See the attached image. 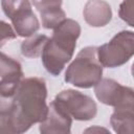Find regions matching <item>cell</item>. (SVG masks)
<instances>
[{
  "label": "cell",
  "instance_id": "1",
  "mask_svg": "<svg viewBox=\"0 0 134 134\" xmlns=\"http://www.w3.org/2000/svg\"><path fill=\"white\" fill-rule=\"evenodd\" d=\"M47 88L45 81L32 76L22 79L10 111L16 124L17 133L26 132L34 124L45 119L48 111L46 105Z\"/></svg>",
  "mask_w": 134,
  "mask_h": 134
},
{
  "label": "cell",
  "instance_id": "3",
  "mask_svg": "<svg viewBox=\"0 0 134 134\" xmlns=\"http://www.w3.org/2000/svg\"><path fill=\"white\" fill-rule=\"evenodd\" d=\"M97 47L83 48L65 72V81L79 88L94 87L103 76V66L97 60Z\"/></svg>",
  "mask_w": 134,
  "mask_h": 134
},
{
  "label": "cell",
  "instance_id": "9",
  "mask_svg": "<svg viewBox=\"0 0 134 134\" xmlns=\"http://www.w3.org/2000/svg\"><path fill=\"white\" fill-rule=\"evenodd\" d=\"M111 126L116 133L132 134L134 127V111L133 107L115 108L110 118Z\"/></svg>",
  "mask_w": 134,
  "mask_h": 134
},
{
  "label": "cell",
  "instance_id": "11",
  "mask_svg": "<svg viewBox=\"0 0 134 134\" xmlns=\"http://www.w3.org/2000/svg\"><path fill=\"white\" fill-rule=\"evenodd\" d=\"M0 76L2 79H23L20 62L0 51Z\"/></svg>",
  "mask_w": 134,
  "mask_h": 134
},
{
  "label": "cell",
  "instance_id": "14",
  "mask_svg": "<svg viewBox=\"0 0 134 134\" xmlns=\"http://www.w3.org/2000/svg\"><path fill=\"white\" fill-rule=\"evenodd\" d=\"M40 15H41L43 27L48 29H54L63 20L66 19L65 12L62 8L47 10V12L41 13Z\"/></svg>",
  "mask_w": 134,
  "mask_h": 134
},
{
  "label": "cell",
  "instance_id": "13",
  "mask_svg": "<svg viewBox=\"0 0 134 134\" xmlns=\"http://www.w3.org/2000/svg\"><path fill=\"white\" fill-rule=\"evenodd\" d=\"M1 6L10 21L32 10L29 0H1Z\"/></svg>",
  "mask_w": 134,
  "mask_h": 134
},
{
  "label": "cell",
  "instance_id": "10",
  "mask_svg": "<svg viewBox=\"0 0 134 134\" xmlns=\"http://www.w3.org/2000/svg\"><path fill=\"white\" fill-rule=\"evenodd\" d=\"M15 31L20 37H30L40 28V23L32 10L12 20Z\"/></svg>",
  "mask_w": 134,
  "mask_h": 134
},
{
  "label": "cell",
  "instance_id": "4",
  "mask_svg": "<svg viewBox=\"0 0 134 134\" xmlns=\"http://www.w3.org/2000/svg\"><path fill=\"white\" fill-rule=\"evenodd\" d=\"M97 60L103 67L114 68L126 64L134 54V35L131 30H122L110 42L96 49Z\"/></svg>",
  "mask_w": 134,
  "mask_h": 134
},
{
  "label": "cell",
  "instance_id": "5",
  "mask_svg": "<svg viewBox=\"0 0 134 134\" xmlns=\"http://www.w3.org/2000/svg\"><path fill=\"white\" fill-rule=\"evenodd\" d=\"M53 100L76 120H90L97 112L96 104L90 96L73 89L61 91Z\"/></svg>",
  "mask_w": 134,
  "mask_h": 134
},
{
  "label": "cell",
  "instance_id": "8",
  "mask_svg": "<svg viewBox=\"0 0 134 134\" xmlns=\"http://www.w3.org/2000/svg\"><path fill=\"white\" fill-rule=\"evenodd\" d=\"M85 21L93 27L107 25L112 19V9L104 0H88L83 10Z\"/></svg>",
  "mask_w": 134,
  "mask_h": 134
},
{
  "label": "cell",
  "instance_id": "15",
  "mask_svg": "<svg viewBox=\"0 0 134 134\" xmlns=\"http://www.w3.org/2000/svg\"><path fill=\"white\" fill-rule=\"evenodd\" d=\"M14 133H17V128L12 113H0V134Z\"/></svg>",
  "mask_w": 134,
  "mask_h": 134
},
{
  "label": "cell",
  "instance_id": "6",
  "mask_svg": "<svg viewBox=\"0 0 134 134\" xmlns=\"http://www.w3.org/2000/svg\"><path fill=\"white\" fill-rule=\"evenodd\" d=\"M94 87L97 99L105 105L114 108L133 107L134 105L133 89L122 86L112 79H102Z\"/></svg>",
  "mask_w": 134,
  "mask_h": 134
},
{
  "label": "cell",
  "instance_id": "7",
  "mask_svg": "<svg viewBox=\"0 0 134 134\" xmlns=\"http://www.w3.org/2000/svg\"><path fill=\"white\" fill-rule=\"evenodd\" d=\"M71 124V116L52 100L48 106L45 119L40 122L39 129L42 134H68L70 133Z\"/></svg>",
  "mask_w": 134,
  "mask_h": 134
},
{
  "label": "cell",
  "instance_id": "12",
  "mask_svg": "<svg viewBox=\"0 0 134 134\" xmlns=\"http://www.w3.org/2000/svg\"><path fill=\"white\" fill-rule=\"evenodd\" d=\"M48 37L45 35H32L21 44V53L26 58H38L41 55L43 47Z\"/></svg>",
  "mask_w": 134,
  "mask_h": 134
},
{
  "label": "cell",
  "instance_id": "2",
  "mask_svg": "<svg viewBox=\"0 0 134 134\" xmlns=\"http://www.w3.org/2000/svg\"><path fill=\"white\" fill-rule=\"evenodd\" d=\"M80 35L81 26L72 19L63 20L53 29L52 37L48 38L41 53L43 65L50 74L59 75L71 60Z\"/></svg>",
  "mask_w": 134,
  "mask_h": 134
},
{
  "label": "cell",
  "instance_id": "17",
  "mask_svg": "<svg viewBox=\"0 0 134 134\" xmlns=\"http://www.w3.org/2000/svg\"><path fill=\"white\" fill-rule=\"evenodd\" d=\"M32 3L41 14L47 10L61 8L62 0H32Z\"/></svg>",
  "mask_w": 134,
  "mask_h": 134
},
{
  "label": "cell",
  "instance_id": "16",
  "mask_svg": "<svg viewBox=\"0 0 134 134\" xmlns=\"http://www.w3.org/2000/svg\"><path fill=\"white\" fill-rule=\"evenodd\" d=\"M133 0H125L119 6V17L127 22L130 26H134L133 24Z\"/></svg>",
  "mask_w": 134,
  "mask_h": 134
},
{
  "label": "cell",
  "instance_id": "18",
  "mask_svg": "<svg viewBox=\"0 0 134 134\" xmlns=\"http://www.w3.org/2000/svg\"><path fill=\"white\" fill-rule=\"evenodd\" d=\"M17 37L16 31L13 29V27L4 22V21H0V48L9 40H13Z\"/></svg>",
  "mask_w": 134,
  "mask_h": 134
}]
</instances>
